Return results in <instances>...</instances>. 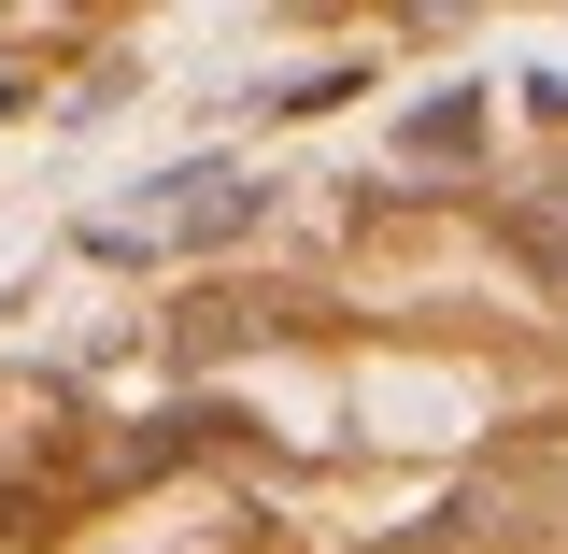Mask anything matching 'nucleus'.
Instances as JSON below:
<instances>
[{"instance_id":"nucleus-1","label":"nucleus","mask_w":568,"mask_h":554,"mask_svg":"<svg viewBox=\"0 0 568 554\" xmlns=\"http://www.w3.org/2000/svg\"><path fill=\"white\" fill-rule=\"evenodd\" d=\"M227 228H256V185L242 171H171V200L114 213L100 242H227Z\"/></svg>"}]
</instances>
